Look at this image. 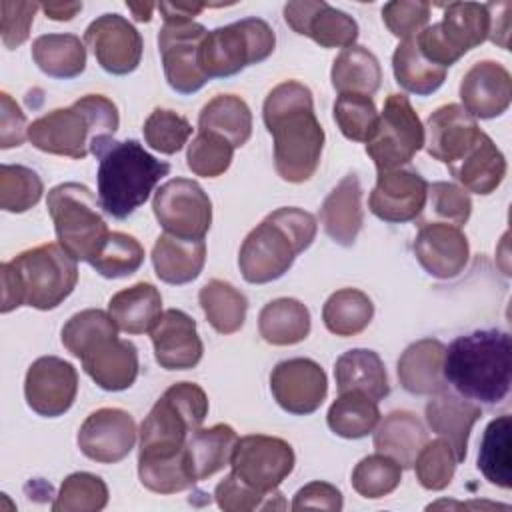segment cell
<instances>
[{
    "label": "cell",
    "mask_w": 512,
    "mask_h": 512,
    "mask_svg": "<svg viewBox=\"0 0 512 512\" xmlns=\"http://www.w3.org/2000/svg\"><path fill=\"white\" fill-rule=\"evenodd\" d=\"M448 170L464 190L486 196L502 184L506 176V158L492 138L482 132L476 144L458 162L450 164Z\"/></svg>",
    "instance_id": "83f0119b"
},
{
    "label": "cell",
    "mask_w": 512,
    "mask_h": 512,
    "mask_svg": "<svg viewBox=\"0 0 512 512\" xmlns=\"http://www.w3.org/2000/svg\"><path fill=\"white\" fill-rule=\"evenodd\" d=\"M28 136L26 116L8 92L0 94V146H20Z\"/></svg>",
    "instance_id": "91938a15"
},
{
    "label": "cell",
    "mask_w": 512,
    "mask_h": 512,
    "mask_svg": "<svg viewBox=\"0 0 512 512\" xmlns=\"http://www.w3.org/2000/svg\"><path fill=\"white\" fill-rule=\"evenodd\" d=\"M374 432V448L380 454L390 456L402 468L414 464L418 452L428 442V432L416 414L408 410H396L384 416L380 424H376Z\"/></svg>",
    "instance_id": "4dcf8cb0"
},
{
    "label": "cell",
    "mask_w": 512,
    "mask_h": 512,
    "mask_svg": "<svg viewBox=\"0 0 512 512\" xmlns=\"http://www.w3.org/2000/svg\"><path fill=\"white\" fill-rule=\"evenodd\" d=\"M98 204L90 188L78 182H64L48 192L46 206L58 244L74 260L92 262L110 234Z\"/></svg>",
    "instance_id": "ba28073f"
},
{
    "label": "cell",
    "mask_w": 512,
    "mask_h": 512,
    "mask_svg": "<svg viewBox=\"0 0 512 512\" xmlns=\"http://www.w3.org/2000/svg\"><path fill=\"white\" fill-rule=\"evenodd\" d=\"M444 44L460 60L468 50L480 46L490 34V12L480 2H452L436 24Z\"/></svg>",
    "instance_id": "f546056e"
},
{
    "label": "cell",
    "mask_w": 512,
    "mask_h": 512,
    "mask_svg": "<svg viewBox=\"0 0 512 512\" xmlns=\"http://www.w3.org/2000/svg\"><path fill=\"white\" fill-rule=\"evenodd\" d=\"M138 476L142 486L158 494H176L194 484L186 450L170 456H138Z\"/></svg>",
    "instance_id": "ee69618b"
},
{
    "label": "cell",
    "mask_w": 512,
    "mask_h": 512,
    "mask_svg": "<svg viewBox=\"0 0 512 512\" xmlns=\"http://www.w3.org/2000/svg\"><path fill=\"white\" fill-rule=\"evenodd\" d=\"M316 218L300 208H278L242 242L238 266L246 282L266 284L284 276L316 238Z\"/></svg>",
    "instance_id": "5b68a950"
},
{
    "label": "cell",
    "mask_w": 512,
    "mask_h": 512,
    "mask_svg": "<svg viewBox=\"0 0 512 512\" xmlns=\"http://www.w3.org/2000/svg\"><path fill=\"white\" fill-rule=\"evenodd\" d=\"M162 14L164 20H192L196 14H200V10L204 8V4H172V2H160L156 6Z\"/></svg>",
    "instance_id": "be15d7a7"
},
{
    "label": "cell",
    "mask_w": 512,
    "mask_h": 512,
    "mask_svg": "<svg viewBox=\"0 0 512 512\" xmlns=\"http://www.w3.org/2000/svg\"><path fill=\"white\" fill-rule=\"evenodd\" d=\"M286 24L322 48H350L358 38L356 20L322 0H300L284 6Z\"/></svg>",
    "instance_id": "d6986e66"
},
{
    "label": "cell",
    "mask_w": 512,
    "mask_h": 512,
    "mask_svg": "<svg viewBox=\"0 0 512 512\" xmlns=\"http://www.w3.org/2000/svg\"><path fill=\"white\" fill-rule=\"evenodd\" d=\"M40 8L44 10L46 18L62 22V20H72L82 10V4L80 2H46V4H40Z\"/></svg>",
    "instance_id": "e7e4bbea"
},
{
    "label": "cell",
    "mask_w": 512,
    "mask_h": 512,
    "mask_svg": "<svg viewBox=\"0 0 512 512\" xmlns=\"http://www.w3.org/2000/svg\"><path fill=\"white\" fill-rule=\"evenodd\" d=\"M100 208L122 220L142 206L154 186L170 172V164L154 158L136 140H106L96 152Z\"/></svg>",
    "instance_id": "8992f818"
},
{
    "label": "cell",
    "mask_w": 512,
    "mask_h": 512,
    "mask_svg": "<svg viewBox=\"0 0 512 512\" xmlns=\"http://www.w3.org/2000/svg\"><path fill=\"white\" fill-rule=\"evenodd\" d=\"M444 352L446 346L436 338L410 344L398 360V380L402 388L416 396H432L444 390Z\"/></svg>",
    "instance_id": "4316f807"
},
{
    "label": "cell",
    "mask_w": 512,
    "mask_h": 512,
    "mask_svg": "<svg viewBox=\"0 0 512 512\" xmlns=\"http://www.w3.org/2000/svg\"><path fill=\"white\" fill-rule=\"evenodd\" d=\"M232 156L234 146L226 138L214 132L198 130V134L188 144L186 164L196 176L216 178L228 170Z\"/></svg>",
    "instance_id": "f5cc1de1"
},
{
    "label": "cell",
    "mask_w": 512,
    "mask_h": 512,
    "mask_svg": "<svg viewBox=\"0 0 512 512\" xmlns=\"http://www.w3.org/2000/svg\"><path fill=\"white\" fill-rule=\"evenodd\" d=\"M36 66L50 78H76L86 68V48L74 34H42L32 42Z\"/></svg>",
    "instance_id": "8d00e7d4"
},
{
    "label": "cell",
    "mask_w": 512,
    "mask_h": 512,
    "mask_svg": "<svg viewBox=\"0 0 512 512\" xmlns=\"http://www.w3.org/2000/svg\"><path fill=\"white\" fill-rule=\"evenodd\" d=\"M270 390L274 400L290 414L306 416L320 408L328 394L322 366L310 358L282 360L272 368Z\"/></svg>",
    "instance_id": "2e32d148"
},
{
    "label": "cell",
    "mask_w": 512,
    "mask_h": 512,
    "mask_svg": "<svg viewBox=\"0 0 512 512\" xmlns=\"http://www.w3.org/2000/svg\"><path fill=\"white\" fill-rule=\"evenodd\" d=\"M402 480V466L386 454H370L352 470V488L364 498H384Z\"/></svg>",
    "instance_id": "7dc6e473"
},
{
    "label": "cell",
    "mask_w": 512,
    "mask_h": 512,
    "mask_svg": "<svg viewBox=\"0 0 512 512\" xmlns=\"http://www.w3.org/2000/svg\"><path fill=\"white\" fill-rule=\"evenodd\" d=\"M414 256L434 278L458 276L470 258L468 238L458 226L446 222H424L414 238Z\"/></svg>",
    "instance_id": "ffe728a7"
},
{
    "label": "cell",
    "mask_w": 512,
    "mask_h": 512,
    "mask_svg": "<svg viewBox=\"0 0 512 512\" xmlns=\"http://www.w3.org/2000/svg\"><path fill=\"white\" fill-rule=\"evenodd\" d=\"M116 104L102 94H86L68 108H56L28 126L34 148L74 160L96 152L118 130Z\"/></svg>",
    "instance_id": "277c9868"
},
{
    "label": "cell",
    "mask_w": 512,
    "mask_h": 512,
    "mask_svg": "<svg viewBox=\"0 0 512 512\" xmlns=\"http://www.w3.org/2000/svg\"><path fill=\"white\" fill-rule=\"evenodd\" d=\"M192 134L190 122L174 110L156 108L144 122V140L160 154H176Z\"/></svg>",
    "instance_id": "11a10c76"
},
{
    "label": "cell",
    "mask_w": 512,
    "mask_h": 512,
    "mask_svg": "<svg viewBox=\"0 0 512 512\" xmlns=\"http://www.w3.org/2000/svg\"><path fill=\"white\" fill-rule=\"evenodd\" d=\"M456 454L446 438L426 442L414 460V472L422 488L444 490L456 472Z\"/></svg>",
    "instance_id": "db71d44e"
},
{
    "label": "cell",
    "mask_w": 512,
    "mask_h": 512,
    "mask_svg": "<svg viewBox=\"0 0 512 512\" xmlns=\"http://www.w3.org/2000/svg\"><path fill=\"white\" fill-rule=\"evenodd\" d=\"M292 446L276 436L250 434L236 440L230 466L232 472L248 486L260 492H274L294 470Z\"/></svg>",
    "instance_id": "7c38bea8"
},
{
    "label": "cell",
    "mask_w": 512,
    "mask_h": 512,
    "mask_svg": "<svg viewBox=\"0 0 512 512\" xmlns=\"http://www.w3.org/2000/svg\"><path fill=\"white\" fill-rule=\"evenodd\" d=\"M206 262L204 240H182L162 234L152 248V264L156 276L166 284H188L196 280Z\"/></svg>",
    "instance_id": "f1b7e54d"
},
{
    "label": "cell",
    "mask_w": 512,
    "mask_h": 512,
    "mask_svg": "<svg viewBox=\"0 0 512 512\" xmlns=\"http://www.w3.org/2000/svg\"><path fill=\"white\" fill-rule=\"evenodd\" d=\"M216 504L226 512H248V510H282L286 502L278 490L260 492L242 482L234 472L224 476L214 490Z\"/></svg>",
    "instance_id": "f907efd6"
},
{
    "label": "cell",
    "mask_w": 512,
    "mask_h": 512,
    "mask_svg": "<svg viewBox=\"0 0 512 512\" xmlns=\"http://www.w3.org/2000/svg\"><path fill=\"white\" fill-rule=\"evenodd\" d=\"M108 504V486L90 472H74L64 478L52 504L54 512H98Z\"/></svg>",
    "instance_id": "bcb514c9"
},
{
    "label": "cell",
    "mask_w": 512,
    "mask_h": 512,
    "mask_svg": "<svg viewBox=\"0 0 512 512\" xmlns=\"http://www.w3.org/2000/svg\"><path fill=\"white\" fill-rule=\"evenodd\" d=\"M76 392L78 372L70 362L58 356H42L30 364L24 396L36 414L46 418L62 416L74 404Z\"/></svg>",
    "instance_id": "5bb4252c"
},
{
    "label": "cell",
    "mask_w": 512,
    "mask_h": 512,
    "mask_svg": "<svg viewBox=\"0 0 512 512\" xmlns=\"http://www.w3.org/2000/svg\"><path fill=\"white\" fill-rule=\"evenodd\" d=\"M134 418L122 408H98L78 430L80 452L100 464L124 460L136 444Z\"/></svg>",
    "instance_id": "e0dca14e"
},
{
    "label": "cell",
    "mask_w": 512,
    "mask_h": 512,
    "mask_svg": "<svg viewBox=\"0 0 512 512\" xmlns=\"http://www.w3.org/2000/svg\"><path fill=\"white\" fill-rule=\"evenodd\" d=\"M478 470L490 484L510 488L512 458H510V416L494 418L482 436L478 452Z\"/></svg>",
    "instance_id": "7bdbcfd3"
},
{
    "label": "cell",
    "mask_w": 512,
    "mask_h": 512,
    "mask_svg": "<svg viewBox=\"0 0 512 512\" xmlns=\"http://www.w3.org/2000/svg\"><path fill=\"white\" fill-rule=\"evenodd\" d=\"M40 8L36 2H10L2 0L0 10V32H2V42L6 48H18L24 44L30 36V26L34 22V14Z\"/></svg>",
    "instance_id": "680465c9"
},
{
    "label": "cell",
    "mask_w": 512,
    "mask_h": 512,
    "mask_svg": "<svg viewBox=\"0 0 512 512\" xmlns=\"http://www.w3.org/2000/svg\"><path fill=\"white\" fill-rule=\"evenodd\" d=\"M362 186L356 174H346L332 192L324 198L320 208V222L324 232L340 246H352L364 224Z\"/></svg>",
    "instance_id": "484cf974"
},
{
    "label": "cell",
    "mask_w": 512,
    "mask_h": 512,
    "mask_svg": "<svg viewBox=\"0 0 512 512\" xmlns=\"http://www.w3.org/2000/svg\"><path fill=\"white\" fill-rule=\"evenodd\" d=\"M462 108L474 118H496L504 114L512 98L510 72L494 62H476L460 82Z\"/></svg>",
    "instance_id": "7402d4cb"
},
{
    "label": "cell",
    "mask_w": 512,
    "mask_h": 512,
    "mask_svg": "<svg viewBox=\"0 0 512 512\" xmlns=\"http://www.w3.org/2000/svg\"><path fill=\"white\" fill-rule=\"evenodd\" d=\"M108 314L126 334L150 332L162 316V296L150 282H138L116 292L108 302Z\"/></svg>",
    "instance_id": "1f68e13d"
},
{
    "label": "cell",
    "mask_w": 512,
    "mask_h": 512,
    "mask_svg": "<svg viewBox=\"0 0 512 512\" xmlns=\"http://www.w3.org/2000/svg\"><path fill=\"white\" fill-rule=\"evenodd\" d=\"M424 146V126L408 96L390 94L378 114L376 130L366 142V154L378 172L402 168Z\"/></svg>",
    "instance_id": "30bf717a"
},
{
    "label": "cell",
    "mask_w": 512,
    "mask_h": 512,
    "mask_svg": "<svg viewBox=\"0 0 512 512\" xmlns=\"http://www.w3.org/2000/svg\"><path fill=\"white\" fill-rule=\"evenodd\" d=\"M128 6V10L134 14V18L138 20V22H148L150 18H152V10L156 8L154 4H150V2H146V4H126Z\"/></svg>",
    "instance_id": "03108f58"
},
{
    "label": "cell",
    "mask_w": 512,
    "mask_h": 512,
    "mask_svg": "<svg viewBox=\"0 0 512 512\" xmlns=\"http://www.w3.org/2000/svg\"><path fill=\"white\" fill-rule=\"evenodd\" d=\"M236 440L238 436L228 424H214L210 428L194 430L184 448L194 482H200L230 464Z\"/></svg>",
    "instance_id": "836d02e7"
},
{
    "label": "cell",
    "mask_w": 512,
    "mask_h": 512,
    "mask_svg": "<svg viewBox=\"0 0 512 512\" xmlns=\"http://www.w3.org/2000/svg\"><path fill=\"white\" fill-rule=\"evenodd\" d=\"M332 86L340 94L372 96L382 82L378 58L364 46L344 48L332 62Z\"/></svg>",
    "instance_id": "74e56055"
},
{
    "label": "cell",
    "mask_w": 512,
    "mask_h": 512,
    "mask_svg": "<svg viewBox=\"0 0 512 512\" xmlns=\"http://www.w3.org/2000/svg\"><path fill=\"white\" fill-rule=\"evenodd\" d=\"M490 12V34L488 38L500 48H508V32H510V2H490L486 4Z\"/></svg>",
    "instance_id": "6125c7cd"
},
{
    "label": "cell",
    "mask_w": 512,
    "mask_h": 512,
    "mask_svg": "<svg viewBox=\"0 0 512 512\" xmlns=\"http://www.w3.org/2000/svg\"><path fill=\"white\" fill-rule=\"evenodd\" d=\"M482 130L476 118L462 104H444L436 108L424 126L426 152L446 166L458 162L480 138Z\"/></svg>",
    "instance_id": "44dd1931"
},
{
    "label": "cell",
    "mask_w": 512,
    "mask_h": 512,
    "mask_svg": "<svg viewBox=\"0 0 512 512\" xmlns=\"http://www.w3.org/2000/svg\"><path fill=\"white\" fill-rule=\"evenodd\" d=\"M344 506L342 492L328 484V482H310L304 488H300L294 494L292 510H304V508H320V510H330V512H340Z\"/></svg>",
    "instance_id": "94428289"
},
{
    "label": "cell",
    "mask_w": 512,
    "mask_h": 512,
    "mask_svg": "<svg viewBox=\"0 0 512 512\" xmlns=\"http://www.w3.org/2000/svg\"><path fill=\"white\" fill-rule=\"evenodd\" d=\"M274 46L276 36L268 22L244 18L206 32L198 50V64L208 80L226 78L266 60Z\"/></svg>",
    "instance_id": "9c48e42d"
},
{
    "label": "cell",
    "mask_w": 512,
    "mask_h": 512,
    "mask_svg": "<svg viewBox=\"0 0 512 512\" xmlns=\"http://www.w3.org/2000/svg\"><path fill=\"white\" fill-rule=\"evenodd\" d=\"M480 416L482 408L476 402L448 388L432 394V398L426 404L428 426L432 428V432L440 434L450 442L458 462L466 458L468 436Z\"/></svg>",
    "instance_id": "d4e9b609"
},
{
    "label": "cell",
    "mask_w": 512,
    "mask_h": 512,
    "mask_svg": "<svg viewBox=\"0 0 512 512\" xmlns=\"http://www.w3.org/2000/svg\"><path fill=\"white\" fill-rule=\"evenodd\" d=\"M84 42L98 64L116 76L130 74L142 60V36L120 14L98 16L84 32Z\"/></svg>",
    "instance_id": "9a60e30c"
},
{
    "label": "cell",
    "mask_w": 512,
    "mask_h": 512,
    "mask_svg": "<svg viewBox=\"0 0 512 512\" xmlns=\"http://www.w3.org/2000/svg\"><path fill=\"white\" fill-rule=\"evenodd\" d=\"M110 336H118V326L110 314L98 308L74 314L62 328V344L76 358H82L94 344Z\"/></svg>",
    "instance_id": "f6af8a7d"
},
{
    "label": "cell",
    "mask_w": 512,
    "mask_h": 512,
    "mask_svg": "<svg viewBox=\"0 0 512 512\" xmlns=\"http://www.w3.org/2000/svg\"><path fill=\"white\" fill-rule=\"evenodd\" d=\"M326 422L330 430L342 438H364L380 422L378 402L362 392H340L328 408Z\"/></svg>",
    "instance_id": "60d3db41"
},
{
    "label": "cell",
    "mask_w": 512,
    "mask_h": 512,
    "mask_svg": "<svg viewBox=\"0 0 512 512\" xmlns=\"http://www.w3.org/2000/svg\"><path fill=\"white\" fill-rule=\"evenodd\" d=\"M510 336L476 330L458 336L444 352V378L454 390L482 404H498L510 390Z\"/></svg>",
    "instance_id": "3957f363"
},
{
    "label": "cell",
    "mask_w": 512,
    "mask_h": 512,
    "mask_svg": "<svg viewBox=\"0 0 512 512\" xmlns=\"http://www.w3.org/2000/svg\"><path fill=\"white\" fill-rule=\"evenodd\" d=\"M382 20L396 38H412L426 28L430 20V4L420 0H396L382 8Z\"/></svg>",
    "instance_id": "6f0895ef"
},
{
    "label": "cell",
    "mask_w": 512,
    "mask_h": 512,
    "mask_svg": "<svg viewBox=\"0 0 512 512\" xmlns=\"http://www.w3.org/2000/svg\"><path fill=\"white\" fill-rule=\"evenodd\" d=\"M428 198L430 208L440 222L462 226L468 222L472 212V200L468 192L452 182H432L428 184Z\"/></svg>",
    "instance_id": "9f6ffc18"
},
{
    "label": "cell",
    "mask_w": 512,
    "mask_h": 512,
    "mask_svg": "<svg viewBox=\"0 0 512 512\" xmlns=\"http://www.w3.org/2000/svg\"><path fill=\"white\" fill-rule=\"evenodd\" d=\"M206 32L208 30L194 20H164L158 32V50L172 90L192 94L208 82L198 64V50Z\"/></svg>",
    "instance_id": "4fadbf2b"
},
{
    "label": "cell",
    "mask_w": 512,
    "mask_h": 512,
    "mask_svg": "<svg viewBox=\"0 0 512 512\" xmlns=\"http://www.w3.org/2000/svg\"><path fill=\"white\" fill-rule=\"evenodd\" d=\"M392 70L396 82L412 94L428 96L446 80V68L430 62L418 48L414 36L402 40L392 54Z\"/></svg>",
    "instance_id": "f35d334b"
},
{
    "label": "cell",
    "mask_w": 512,
    "mask_h": 512,
    "mask_svg": "<svg viewBox=\"0 0 512 512\" xmlns=\"http://www.w3.org/2000/svg\"><path fill=\"white\" fill-rule=\"evenodd\" d=\"M198 128L214 132L226 138L234 148H240L252 134V112L240 96L218 94L200 110Z\"/></svg>",
    "instance_id": "e575fe53"
},
{
    "label": "cell",
    "mask_w": 512,
    "mask_h": 512,
    "mask_svg": "<svg viewBox=\"0 0 512 512\" xmlns=\"http://www.w3.org/2000/svg\"><path fill=\"white\" fill-rule=\"evenodd\" d=\"M84 372L108 392H120L138 376V350L130 340L110 336L94 344L80 358Z\"/></svg>",
    "instance_id": "cb8c5ba5"
},
{
    "label": "cell",
    "mask_w": 512,
    "mask_h": 512,
    "mask_svg": "<svg viewBox=\"0 0 512 512\" xmlns=\"http://www.w3.org/2000/svg\"><path fill=\"white\" fill-rule=\"evenodd\" d=\"M152 210L164 232L182 240H204L212 224L208 194L188 178H174L162 184L154 192Z\"/></svg>",
    "instance_id": "8fae6325"
},
{
    "label": "cell",
    "mask_w": 512,
    "mask_h": 512,
    "mask_svg": "<svg viewBox=\"0 0 512 512\" xmlns=\"http://www.w3.org/2000/svg\"><path fill=\"white\" fill-rule=\"evenodd\" d=\"M78 260L60 244H40L0 266L2 306L6 314L18 306L52 310L76 288Z\"/></svg>",
    "instance_id": "7a4b0ae2"
},
{
    "label": "cell",
    "mask_w": 512,
    "mask_h": 512,
    "mask_svg": "<svg viewBox=\"0 0 512 512\" xmlns=\"http://www.w3.org/2000/svg\"><path fill=\"white\" fill-rule=\"evenodd\" d=\"M374 316V304L362 290L342 288L330 294L322 308L324 326L336 336L360 334Z\"/></svg>",
    "instance_id": "b9f144b4"
},
{
    "label": "cell",
    "mask_w": 512,
    "mask_h": 512,
    "mask_svg": "<svg viewBox=\"0 0 512 512\" xmlns=\"http://www.w3.org/2000/svg\"><path fill=\"white\" fill-rule=\"evenodd\" d=\"M44 184L40 176L20 164L0 166V206L6 212H26L42 198Z\"/></svg>",
    "instance_id": "681fc988"
},
{
    "label": "cell",
    "mask_w": 512,
    "mask_h": 512,
    "mask_svg": "<svg viewBox=\"0 0 512 512\" xmlns=\"http://www.w3.org/2000/svg\"><path fill=\"white\" fill-rule=\"evenodd\" d=\"M428 200V182L412 168L378 172L368 208L384 222L402 224L416 220Z\"/></svg>",
    "instance_id": "ac0fdd59"
},
{
    "label": "cell",
    "mask_w": 512,
    "mask_h": 512,
    "mask_svg": "<svg viewBox=\"0 0 512 512\" xmlns=\"http://www.w3.org/2000/svg\"><path fill=\"white\" fill-rule=\"evenodd\" d=\"M156 362L166 370L194 368L204 352L196 332V322L182 310L170 308L162 312L156 326L150 330Z\"/></svg>",
    "instance_id": "603a6c76"
},
{
    "label": "cell",
    "mask_w": 512,
    "mask_h": 512,
    "mask_svg": "<svg viewBox=\"0 0 512 512\" xmlns=\"http://www.w3.org/2000/svg\"><path fill=\"white\" fill-rule=\"evenodd\" d=\"M208 414V396L194 382L172 384L140 424L138 456H170L184 450L188 436Z\"/></svg>",
    "instance_id": "52a82bcc"
},
{
    "label": "cell",
    "mask_w": 512,
    "mask_h": 512,
    "mask_svg": "<svg viewBox=\"0 0 512 512\" xmlns=\"http://www.w3.org/2000/svg\"><path fill=\"white\" fill-rule=\"evenodd\" d=\"M262 118L274 138L278 176L292 184L312 178L320 164L324 130L316 118L310 88L296 80L280 82L268 92Z\"/></svg>",
    "instance_id": "6da1fadb"
},
{
    "label": "cell",
    "mask_w": 512,
    "mask_h": 512,
    "mask_svg": "<svg viewBox=\"0 0 512 512\" xmlns=\"http://www.w3.org/2000/svg\"><path fill=\"white\" fill-rule=\"evenodd\" d=\"M144 262L142 244L124 232H110L100 254L90 262L104 278H124L134 274Z\"/></svg>",
    "instance_id": "c3c4849f"
},
{
    "label": "cell",
    "mask_w": 512,
    "mask_h": 512,
    "mask_svg": "<svg viewBox=\"0 0 512 512\" xmlns=\"http://www.w3.org/2000/svg\"><path fill=\"white\" fill-rule=\"evenodd\" d=\"M198 302L210 326L220 334H234L246 320V296L224 280H210L198 292Z\"/></svg>",
    "instance_id": "ab89813d"
},
{
    "label": "cell",
    "mask_w": 512,
    "mask_h": 512,
    "mask_svg": "<svg viewBox=\"0 0 512 512\" xmlns=\"http://www.w3.org/2000/svg\"><path fill=\"white\" fill-rule=\"evenodd\" d=\"M258 330L268 344H298L310 334V312L296 298H276L260 310Z\"/></svg>",
    "instance_id": "d590c367"
},
{
    "label": "cell",
    "mask_w": 512,
    "mask_h": 512,
    "mask_svg": "<svg viewBox=\"0 0 512 512\" xmlns=\"http://www.w3.org/2000/svg\"><path fill=\"white\" fill-rule=\"evenodd\" d=\"M338 392H362L372 400H382L390 394L384 362L374 350L354 348L344 352L334 366Z\"/></svg>",
    "instance_id": "d6a6232c"
},
{
    "label": "cell",
    "mask_w": 512,
    "mask_h": 512,
    "mask_svg": "<svg viewBox=\"0 0 512 512\" xmlns=\"http://www.w3.org/2000/svg\"><path fill=\"white\" fill-rule=\"evenodd\" d=\"M334 120L348 140L368 142L376 130L378 110L372 96L340 94L334 102Z\"/></svg>",
    "instance_id": "816d5d0a"
}]
</instances>
